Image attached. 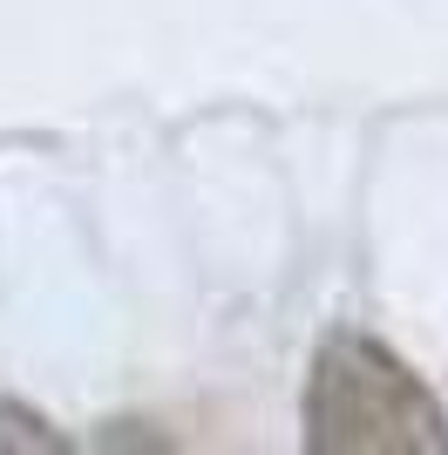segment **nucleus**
Masks as SVG:
<instances>
[{
	"instance_id": "f257e3e1",
	"label": "nucleus",
	"mask_w": 448,
	"mask_h": 455,
	"mask_svg": "<svg viewBox=\"0 0 448 455\" xmlns=\"http://www.w3.org/2000/svg\"><path fill=\"white\" fill-rule=\"evenodd\" d=\"M313 449H448L442 408L388 347L340 333L313 367Z\"/></svg>"
}]
</instances>
